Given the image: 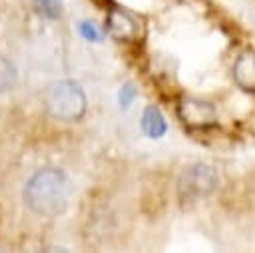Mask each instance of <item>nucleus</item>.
<instances>
[{"instance_id": "nucleus-11", "label": "nucleus", "mask_w": 255, "mask_h": 253, "mask_svg": "<svg viewBox=\"0 0 255 253\" xmlns=\"http://www.w3.org/2000/svg\"><path fill=\"white\" fill-rule=\"evenodd\" d=\"M135 94H137V90H135L133 84H124V86L120 88V94H118V102H120V106H122L124 110H128V108L133 104Z\"/></svg>"}, {"instance_id": "nucleus-1", "label": "nucleus", "mask_w": 255, "mask_h": 253, "mask_svg": "<svg viewBox=\"0 0 255 253\" xmlns=\"http://www.w3.org/2000/svg\"><path fill=\"white\" fill-rule=\"evenodd\" d=\"M72 183L58 167L38 169L24 185V203L38 215H60L70 201Z\"/></svg>"}, {"instance_id": "nucleus-9", "label": "nucleus", "mask_w": 255, "mask_h": 253, "mask_svg": "<svg viewBox=\"0 0 255 253\" xmlns=\"http://www.w3.org/2000/svg\"><path fill=\"white\" fill-rule=\"evenodd\" d=\"M34 10L46 20H56L62 14V0H34Z\"/></svg>"}, {"instance_id": "nucleus-4", "label": "nucleus", "mask_w": 255, "mask_h": 253, "mask_svg": "<svg viewBox=\"0 0 255 253\" xmlns=\"http://www.w3.org/2000/svg\"><path fill=\"white\" fill-rule=\"evenodd\" d=\"M177 116L189 129H209L217 124V112L213 104L199 98H179Z\"/></svg>"}, {"instance_id": "nucleus-5", "label": "nucleus", "mask_w": 255, "mask_h": 253, "mask_svg": "<svg viewBox=\"0 0 255 253\" xmlns=\"http://www.w3.org/2000/svg\"><path fill=\"white\" fill-rule=\"evenodd\" d=\"M233 78L237 86L249 94H255V50H245L233 64Z\"/></svg>"}, {"instance_id": "nucleus-3", "label": "nucleus", "mask_w": 255, "mask_h": 253, "mask_svg": "<svg viewBox=\"0 0 255 253\" xmlns=\"http://www.w3.org/2000/svg\"><path fill=\"white\" fill-rule=\"evenodd\" d=\"M219 175L217 169L209 163L187 165L177 177V201L183 207L195 205L217 189Z\"/></svg>"}, {"instance_id": "nucleus-8", "label": "nucleus", "mask_w": 255, "mask_h": 253, "mask_svg": "<svg viewBox=\"0 0 255 253\" xmlns=\"http://www.w3.org/2000/svg\"><path fill=\"white\" fill-rule=\"evenodd\" d=\"M16 82H18V70H16V66L6 56L0 54V94L10 92L16 86Z\"/></svg>"}, {"instance_id": "nucleus-6", "label": "nucleus", "mask_w": 255, "mask_h": 253, "mask_svg": "<svg viewBox=\"0 0 255 253\" xmlns=\"http://www.w3.org/2000/svg\"><path fill=\"white\" fill-rule=\"evenodd\" d=\"M110 30L120 40H128L129 42V40H133L139 34V24H137V20L129 12H126L122 8H116L110 14Z\"/></svg>"}, {"instance_id": "nucleus-7", "label": "nucleus", "mask_w": 255, "mask_h": 253, "mask_svg": "<svg viewBox=\"0 0 255 253\" xmlns=\"http://www.w3.org/2000/svg\"><path fill=\"white\" fill-rule=\"evenodd\" d=\"M139 126H141V131L151 139H159L167 131V122H165V118L157 106H147L143 110Z\"/></svg>"}, {"instance_id": "nucleus-2", "label": "nucleus", "mask_w": 255, "mask_h": 253, "mask_svg": "<svg viewBox=\"0 0 255 253\" xmlns=\"http://www.w3.org/2000/svg\"><path fill=\"white\" fill-rule=\"evenodd\" d=\"M86 92L74 80L54 82L46 92V110L54 120L76 122L86 114Z\"/></svg>"}, {"instance_id": "nucleus-10", "label": "nucleus", "mask_w": 255, "mask_h": 253, "mask_svg": "<svg viewBox=\"0 0 255 253\" xmlns=\"http://www.w3.org/2000/svg\"><path fill=\"white\" fill-rule=\"evenodd\" d=\"M78 32H80V36L86 38L88 42H102V38H104L100 26H98L96 22H92V20L80 22V24H78Z\"/></svg>"}]
</instances>
